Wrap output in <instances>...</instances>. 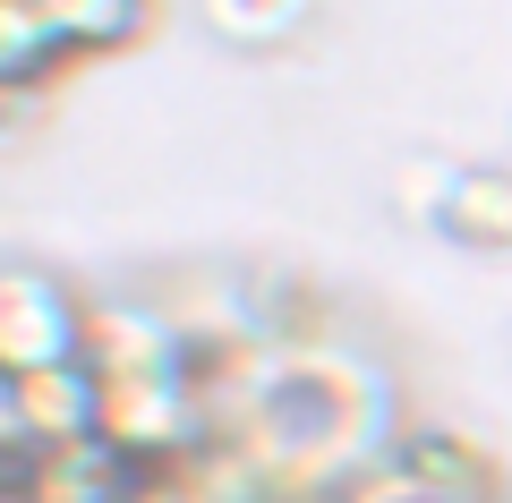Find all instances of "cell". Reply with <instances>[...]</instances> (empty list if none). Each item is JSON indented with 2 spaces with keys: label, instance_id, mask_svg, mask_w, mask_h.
<instances>
[{
  "label": "cell",
  "instance_id": "cell-1",
  "mask_svg": "<svg viewBox=\"0 0 512 503\" xmlns=\"http://www.w3.org/2000/svg\"><path fill=\"white\" fill-rule=\"evenodd\" d=\"M393 435H402L393 376L342 342H316V350H274V376L231 444L256 461V478L282 503H333L359 469L393 452Z\"/></svg>",
  "mask_w": 512,
  "mask_h": 503
},
{
  "label": "cell",
  "instance_id": "cell-2",
  "mask_svg": "<svg viewBox=\"0 0 512 503\" xmlns=\"http://www.w3.org/2000/svg\"><path fill=\"white\" fill-rule=\"evenodd\" d=\"M69 359H86V299L43 265H0V376L26 384Z\"/></svg>",
  "mask_w": 512,
  "mask_h": 503
},
{
  "label": "cell",
  "instance_id": "cell-3",
  "mask_svg": "<svg viewBox=\"0 0 512 503\" xmlns=\"http://www.w3.org/2000/svg\"><path fill=\"white\" fill-rule=\"evenodd\" d=\"M9 503H137V469L94 435V444L26 452L9 469Z\"/></svg>",
  "mask_w": 512,
  "mask_h": 503
},
{
  "label": "cell",
  "instance_id": "cell-4",
  "mask_svg": "<svg viewBox=\"0 0 512 503\" xmlns=\"http://www.w3.org/2000/svg\"><path fill=\"white\" fill-rule=\"evenodd\" d=\"M427 222L453 248L512 256V162H444V197Z\"/></svg>",
  "mask_w": 512,
  "mask_h": 503
},
{
  "label": "cell",
  "instance_id": "cell-5",
  "mask_svg": "<svg viewBox=\"0 0 512 503\" xmlns=\"http://www.w3.org/2000/svg\"><path fill=\"white\" fill-rule=\"evenodd\" d=\"M18 435L26 452H60V444H94L103 435V393H94V367H43V376L18 384Z\"/></svg>",
  "mask_w": 512,
  "mask_h": 503
},
{
  "label": "cell",
  "instance_id": "cell-6",
  "mask_svg": "<svg viewBox=\"0 0 512 503\" xmlns=\"http://www.w3.org/2000/svg\"><path fill=\"white\" fill-rule=\"evenodd\" d=\"M35 26L52 35L60 69L69 60H103V52H128V43L154 26V0H26Z\"/></svg>",
  "mask_w": 512,
  "mask_h": 503
},
{
  "label": "cell",
  "instance_id": "cell-7",
  "mask_svg": "<svg viewBox=\"0 0 512 503\" xmlns=\"http://www.w3.org/2000/svg\"><path fill=\"white\" fill-rule=\"evenodd\" d=\"M393 461L453 486V495H470V503H504V469H495V452L470 427H402L393 435Z\"/></svg>",
  "mask_w": 512,
  "mask_h": 503
},
{
  "label": "cell",
  "instance_id": "cell-8",
  "mask_svg": "<svg viewBox=\"0 0 512 503\" xmlns=\"http://www.w3.org/2000/svg\"><path fill=\"white\" fill-rule=\"evenodd\" d=\"M197 18L231 52H282L316 26V0H197Z\"/></svg>",
  "mask_w": 512,
  "mask_h": 503
},
{
  "label": "cell",
  "instance_id": "cell-9",
  "mask_svg": "<svg viewBox=\"0 0 512 503\" xmlns=\"http://www.w3.org/2000/svg\"><path fill=\"white\" fill-rule=\"evenodd\" d=\"M333 503H470V495H453V486L419 478V469H402L393 452H384V461H376V469H359V478H350Z\"/></svg>",
  "mask_w": 512,
  "mask_h": 503
},
{
  "label": "cell",
  "instance_id": "cell-10",
  "mask_svg": "<svg viewBox=\"0 0 512 503\" xmlns=\"http://www.w3.org/2000/svg\"><path fill=\"white\" fill-rule=\"evenodd\" d=\"M43 120H52V86H9L0 77V154H18Z\"/></svg>",
  "mask_w": 512,
  "mask_h": 503
}]
</instances>
